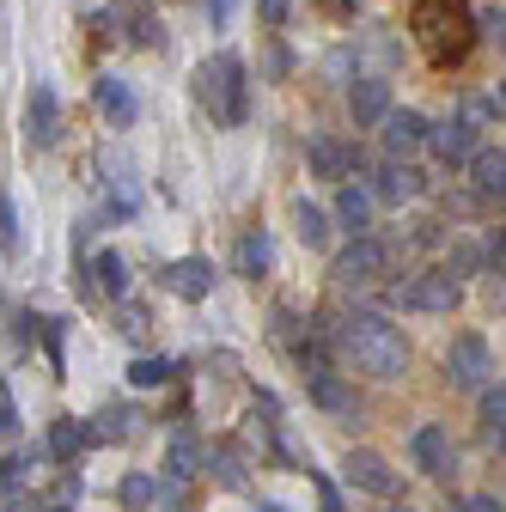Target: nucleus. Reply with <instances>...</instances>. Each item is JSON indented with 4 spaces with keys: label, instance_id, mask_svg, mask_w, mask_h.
<instances>
[{
    "label": "nucleus",
    "instance_id": "nucleus-34",
    "mask_svg": "<svg viewBox=\"0 0 506 512\" xmlns=\"http://www.w3.org/2000/svg\"><path fill=\"white\" fill-rule=\"evenodd\" d=\"M0 433L19 439V403H13V391H0Z\"/></svg>",
    "mask_w": 506,
    "mask_h": 512
},
{
    "label": "nucleus",
    "instance_id": "nucleus-40",
    "mask_svg": "<svg viewBox=\"0 0 506 512\" xmlns=\"http://www.w3.org/2000/svg\"><path fill=\"white\" fill-rule=\"evenodd\" d=\"M494 439H500V452H506V427H500V433H494Z\"/></svg>",
    "mask_w": 506,
    "mask_h": 512
},
{
    "label": "nucleus",
    "instance_id": "nucleus-27",
    "mask_svg": "<svg viewBox=\"0 0 506 512\" xmlns=\"http://www.w3.org/2000/svg\"><path fill=\"white\" fill-rule=\"evenodd\" d=\"M171 372H177V366H171L165 354H141V360L129 366V378L141 384V391H153V384H171Z\"/></svg>",
    "mask_w": 506,
    "mask_h": 512
},
{
    "label": "nucleus",
    "instance_id": "nucleus-19",
    "mask_svg": "<svg viewBox=\"0 0 506 512\" xmlns=\"http://www.w3.org/2000/svg\"><path fill=\"white\" fill-rule=\"evenodd\" d=\"M31 141L37 147L55 141V92L49 86H31Z\"/></svg>",
    "mask_w": 506,
    "mask_h": 512
},
{
    "label": "nucleus",
    "instance_id": "nucleus-39",
    "mask_svg": "<svg viewBox=\"0 0 506 512\" xmlns=\"http://www.w3.org/2000/svg\"><path fill=\"white\" fill-rule=\"evenodd\" d=\"M263 19H269V25H281V19H287V0H263Z\"/></svg>",
    "mask_w": 506,
    "mask_h": 512
},
{
    "label": "nucleus",
    "instance_id": "nucleus-13",
    "mask_svg": "<svg viewBox=\"0 0 506 512\" xmlns=\"http://www.w3.org/2000/svg\"><path fill=\"white\" fill-rule=\"evenodd\" d=\"M421 141H433V135H427V122H421L415 110H391V116H385V147H391V153H415Z\"/></svg>",
    "mask_w": 506,
    "mask_h": 512
},
{
    "label": "nucleus",
    "instance_id": "nucleus-10",
    "mask_svg": "<svg viewBox=\"0 0 506 512\" xmlns=\"http://www.w3.org/2000/svg\"><path fill=\"white\" fill-rule=\"evenodd\" d=\"M202 470H208L202 439L189 433V427H177V433H171V452H165V476H171V482H189V476H202Z\"/></svg>",
    "mask_w": 506,
    "mask_h": 512
},
{
    "label": "nucleus",
    "instance_id": "nucleus-6",
    "mask_svg": "<svg viewBox=\"0 0 506 512\" xmlns=\"http://www.w3.org/2000/svg\"><path fill=\"white\" fill-rule=\"evenodd\" d=\"M446 378L464 384V391H488V378H494L488 342H482V336H458V342L446 348Z\"/></svg>",
    "mask_w": 506,
    "mask_h": 512
},
{
    "label": "nucleus",
    "instance_id": "nucleus-9",
    "mask_svg": "<svg viewBox=\"0 0 506 512\" xmlns=\"http://www.w3.org/2000/svg\"><path fill=\"white\" fill-rule=\"evenodd\" d=\"M342 476H348V488H360V494H378V500H391V494H397V470H391L385 458H378V452H348Z\"/></svg>",
    "mask_w": 506,
    "mask_h": 512
},
{
    "label": "nucleus",
    "instance_id": "nucleus-12",
    "mask_svg": "<svg viewBox=\"0 0 506 512\" xmlns=\"http://www.w3.org/2000/svg\"><path fill=\"white\" fill-rule=\"evenodd\" d=\"M348 110H354L360 128H366V122H385V116H391V86H385V80H360V86L348 92Z\"/></svg>",
    "mask_w": 506,
    "mask_h": 512
},
{
    "label": "nucleus",
    "instance_id": "nucleus-20",
    "mask_svg": "<svg viewBox=\"0 0 506 512\" xmlns=\"http://www.w3.org/2000/svg\"><path fill=\"white\" fill-rule=\"evenodd\" d=\"M293 226H299V238H305L311 250L330 244V214H324L318 202H299V208H293Z\"/></svg>",
    "mask_w": 506,
    "mask_h": 512
},
{
    "label": "nucleus",
    "instance_id": "nucleus-3",
    "mask_svg": "<svg viewBox=\"0 0 506 512\" xmlns=\"http://www.w3.org/2000/svg\"><path fill=\"white\" fill-rule=\"evenodd\" d=\"M196 98L208 104L214 122L238 128V122L250 116V80H244V61H238V55H214V61H202V68H196Z\"/></svg>",
    "mask_w": 506,
    "mask_h": 512
},
{
    "label": "nucleus",
    "instance_id": "nucleus-29",
    "mask_svg": "<svg viewBox=\"0 0 506 512\" xmlns=\"http://www.w3.org/2000/svg\"><path fill=\"white\" fill-rule=\"evenodd\" d=\"M311 165H318L324 177H342V171H348L354 159H348V153H342L336 141H311Z\"/></svg>",
    "mask_w": 506,
    "mask_h": 512
},
{
    "label": "nucleus",
    "instance_id": "nucleus-35",
    "mask_svg": "<svg viewBox=\"0 0 506 512\" xmlns=\"http://www.w3.org/2000/svg\"><path fill=\"white\" fill-rule=\"evenodd\" d=\"M458 512H506V506H500V494H464Z\"/></svg>",
    "mask_w": 506,
    "mask_h": 512
},
{
    "label": "nucleus",
    "instance_id": "nucleus-38",
    "mask_svg": "<svg viewBox=\"0 0 506 512\" xmlns=\"http://www.w3.org/2000/svg\"><path fill=\"white\" fill-rule=\"evenodd\" d=\"M7 512H37V506H31V494H25V488H7Z\"/></svg>",
    "mask_w": 506,
    "mask_h": 512
},
{
    "label": "nucleus",
    "instance_id": "nucleus-36",
    "mask_svg": "<svg viewBox=\"0 0 506 512\" xmlns=\"http://www.w3.org/2000/svg\"><path fill=\"white\" fill-rule=\"evenodd\" d=\"M318 512H342V494H336L330 476H318Z\"/></svg>",
    "mask_w": 506,
    "mask_h": 512
},
{
    "label": "nucleus",
    "instance_id": "nucleus-43",
    "mask_svg": "<svg viewBox=\"0 0 506 512\" xmlns=\"http://www.w3.org/2000/svg\"><path fill=\"white\" fill-rule=\"evenodd\" d=\"M391 512H415V506H391Z\"/></svg>",
    "mask_w": 506,
    "mask_h": 512
},
{
    "label": "nucleus",
    "instance_id": "nucleus-14",
    "mask_svg": "<svg viewBox=\"0 0 506 512\" xmlns=\"http://www.w3.org/2000/svg\"><path fill=\"white\" fill-rule=\"evenodd\" d=\"M135 421H141V415H135L129 403H104V409L92 415V439H98V445H122V439L135 433Z\"/></svg>",
    "mask_w": 506,
    "mask_h": 512
},
{
    "label": "nucleus",
    "instance_id": "nucleus-5",
    "mask_svg": "<svg viewBox=\"0 0 506 512\" xmlns=\"http://www.w3.org/2000/svg\"><path fill=\"white\" fill-rule=\"evenodd\" d=\"M385 269H391V250L378 244V238H366V232H354V244L336 256V269H330V275H336L342 287H366V281H378Z\"/></svg>",
    "mask_w": 506,
    "mask_h": 512
},
{
    "label": "nucleus",
    "instance_id": "nucleus-30",
    "mask_svg": "<svg viewBox=\"0 0 506 512\" xmlns=\"http://www.w3.org/2000/svg\"><path fill=\"white\" fill-rule=\"evenodd\" d=\"M482 421L500 433L506 427V384H488V391H482Z\"/></svg>",
    "mask_w": 506,
    "mask_h": 512
},
{
    "label": "nucleus",
    "instance_id": "nucleus-44",
    "mask_svg": "<svg viewBox=\"0 0 506 512\" xmlns=\"http://www.w3.org/2000/svg\"><path fill=\"white\" fill-rule=\"evenodd\" d=\"M500 104H506V86H500Z\"/></svg>",
    "mask_w": 506,
    "mask_h": 512
},
{
    "label": "nucleus",
    "instance_id": "nucleus-24",
    "mask_svg": "<svg viewBox=\"0 0 506 512\" xmlns=\"http://www.w3.org/2000/svg\"><path fill=\"white\" fill-rule=\"evenodd\" d=\"M37 336H43V317H37V311H25V305H7V342L25 354Z\"/></svg>",
    "mask_w": 506,
    "mask_h": 512
},
{
    "label": "nucleus",
    "instance_id": "nucleus-21",
    "mask_svg": "<svg viewBox=\"0 0 506 512\" xmlns=\"http://www.w3.org/2000/svg\"><path fill=\"white\" fill-rule=\"evenodd\" d=\"M263 269H269V232L257 226V232H244V238H238V275L257 281Z\"/></svg>",
    "mask_w": 506,
    "mask_h": 512
},
{
    "label": "nucleus",
    "instance_id": "nucleus-42",
    "mask_svg": "<svg viewBox=\"0 0 506 512\" xmlns=\"http://www.w3.org/2000/svg\"><path fill=\"white\" fill-rule=\"evenodd\" d=\"M263 512H287V506H263Z\"/></svg>",
    "mask_w": 506,
    "mask_h": 512
},
{
    "label": "nucleus",
    "instance_id": "nucleus-31",
    "mask_svg": "<svg viewBox=\"0 0 506 512\" xmlns=\"http://www.w3.org/2000/svg\"><path fill=\"white\" fill-rule=\"evenodd\" d=\"M116 330L129 336V342H141V336H147V305H122V311H116Z\"/></svg>",
    "mask_w": 506,
    "mask_h": 512
},
{
    "label": "nucleus",
    "instance_id": "nucleus-7",
    "mask_svg": "<svg viewBox=\"0 0 506 512\" xmlns=\"http://www.w3.org/2000/svg\"><path fill=\"white\" fill-rule=\"evenodd\" d=\"M165 293H177V299H189V305H196V299H208L214 293V263H208V256H177V263H165Z\"/></svg>",
    "mask_w": 506,
    "mask_h": 512
},
{
    "label": "nucleus",
    "instance_id": "nucleus-4",
    "mask_svg": "<svg viewBox=\"0 0 506 512\" xmlns=\"http://www.w3.org/2000/svg\"><path fill=\"white\" fill-rule=\"evenodd\" d=\"M458 299H464V287H458L452 269H433V275H415V281L397 287V305H403V311H427V317L458 311Z\"/></svg>",
    "mask_w": 506,
    "mask_h": 512
},
{
    "label": "nucleus",
    "instance_id": "nucleus-11",
    "mask_svg": "<svg viewBox=\"0 0 506 512\" xmlns=\"http://www.w3.org/2000/svg\"><path fill=\"white\" fill-rule=\"evenodd\" d=\"M305 378H311V397H318V409H330V415H342V421H354V391L318 360V366H305Z\"/></svg>",
    "mask_w": 506,
    "mask_h": 512
},
{
    "label": "nucleus",
    "instance_id": "nucleus-18",
    "mask_svg": "<svg viewBox=\"0 0 506 512\" xmlns=\"http://www.w3.org/2000/svg\"><path fill=\"white\" fill-rule=\"evenodd\" d=\"M86 445H92V427H80L74 415H61V421L49 427V452H55V458H80Z\"/></svg>",
    "mask_w": 506,
    "mask_h": 512
},
{
    "label": "nucleus",
    "instance_id": "nucleus-22",
    "mask_svg": "<svg viewBox=\"0 0 506 512\" xmlns=\"http://www.w3.org/2000/svg\"><path fill=\"white\" fill-rule=\"evenodd\" d=\"M336 220L348 226V232H366V220H372V196H366V189H342V196H336Z\"/></svg>",
    "mask_w": 506,
    "mask_h": 512
},
{
    "label": "nucleus",
    "instance_id": "nucleus-28",
    "mask_svg": "<svg viewBox=\"0 0 506 512\" xmlns=\"http://www.w3.org/2000/svg\"><path fill=\"white\" fill-rule=\"evenodd\" d=\"M433 147H439V159H470V128L464 122H452V128H439V135H433Z\"/></svg>",
    "mask_w": 506,
    "mask_h": 512
},
{
    "label": "nucleus",
    "instance_id": "nucleus-26",
    "mask_svg": "<svg viewBox=\"0 0 506 512\" xmlns=\"http://www.w3.org/2000/svg\"><path fill=\"white\" fill-rule=\"evenodd\" d=\"M476 189L482 196H506V153H476Z\"/></svg>",
    "mask_w": 506,
    "mask_h": 512
},
{
    "label": "nucleus",
    "instance_id": "nucleus-2",
    "mask_svg": "<svg viewBox=\"0 0 506 512\" xmlns=\"http://www.w3.org/2000/svg\"><path fill=\"white\" fill-rule=\"evenodd\" d=\"M336 342H342V354H348L360 372H372V378H403V366H409L403 330H391L385 317H372V311L348 317V324L336 330Z\"/></svg>",
    "mask_w": 506,
    "mask_h": 512
},
{
    "label": "nucleus",
    "instance_id": "nucleus-1",
    "mask_svg": "<svg viewBox=\"0 0 506 512\" xmlns=\"http://www.w3.org/2000/svg\"><path fill=\"white\" fill-rule=\"evenodd\" d=\"M409 37H415L427 68L452 74L458 61H470V49H476V13H470V0H415V7H409Z\"/></svg>",
    "mask_w": 506,
    "mask_h": 512
},
{
    "label": "nucleus",
    "instance_id": "nucleus-32",
    "mask_svg": "<svg viewBox=\"0 0 506 512\" xmlns=\"http://www.w3.org/2000/svg\"><path fill=\"white\" fill-rule=\"evenodd\" d=\"M61 324H68V317H49V324H43V348H49V360H55V366L68 360V330H61Z\"/></svg>",
    "mask_w": 506,
    "mask_h": 512
},
{
    "label": "nucleus",
    "instance_id": "nucleus-15",
    "mask_svg": "<svg viewBox=\"0 0 506 512\" xmlns=\"http://www.w3.org/2000/svg\"><path fill=\"white\" fill-rule=\"evenodd\" d=\"M372 196L378 202H409V196H421V171L415 165H385V171H378V183H372Z\"/></svg>",
    "mask_w": 506,
    "mask_h": 512
},
{
    "label": "nucleus",
    "instance_id": "nucleus-41",
    "mask_svg": "<svg viewBox=\"0 0 506 512\" xmlns=\"http://www.w3.org/2000/svg\"><path fill=\"white\" fill-rule=\"evenodd\" d=\"M500 256H506V226H500Z\"/></svg>",
    "mask_w": 506,
    "mask_h": 512
},
{
    "label": "nucleus",
    "instance_id": "nucleus-17",
    "mask_svg": "<svg viewBox=\"0 0 506 512\" xmlns=\"http://www.w3.org/2000/svg\"><path fill=\"white\" fill-rule=\"evenodd\" d=\"M208 470H214V482H220V488H232V494L250 482V464H244L238 445H214V452H208Z\"/></svg>",
    "mask_w": 506,
    "mask_h": 512
},
{
    "label": "nucleus",
    "instance_id": "nucleus-33",
    "mask_svg": "<svg viewBox=\"0 0 506 512\" xmlns=\"http://www.w3.org/2000/svg\"><path fill=\"white\" fill-rule=\"evenodd\" d=\"M0 238H7V250L19 244V208H13V196H0Z\"/></svg>",
    "mask_w": 506,
    "mask_h": 512
},
{
    "label": "nucleus",
    "instance_id": "nucleus-37",
    "mask_svg": "<svg viewBox=\"0 0 506 512\" xmlns=\"http://www.w3.org/2000/svg\"><path fill=\"white\" fill-rule=\"evenodd\" d=\"M318 7H324L330 19H354V7H360V0H318Z\"/></svg>",
    "mask_w": 506,
    "mask_h": 512
},
{
    "label": "nucleus",
    "instance_id": "nucleus-8",
    "mask_svg": "<svg viewBox=\"0 0 506 512\" xmlns=\"http://www.w3.org/2000/svg\"><path fill=\"white\" fill-rule=\"evenodd\" d=\"M409 458H415V470H427V476H446V470H452V433L439 427V421H421V427L409 433Z\"/></svg>",
    "mask_w": 506,
    "mask_h": 512
},
{
    "label": "nucleus",
    "instance_id": "nucleus-23",
    "mask_svg": "<svg viewBox=\"0 0 506 512\" xmlns=\"http://www.w3.org/2000/svg\"><path fill=\"white\" fill-rule=\"evenodd\" d=\"M98 110H104L110 122H135V98H129V86H122V80H98Z\"/></svg>",
    "mask_w": 506,
    "mask_h": 512
},
{
    "label": "nucleus",
    "instance_id": "nucleus-25",
    "mask_svg": "<svg viewBox=\"0 0 506 512\" xmlns=\"http://www.w3.org/2000/svg\"><path fill=\"white\" fill-rule=\"evenodd\" d=\"M159 500V482L147 476V470H129V476H122V506H129V512H147Z\"/></svg>",
    "mask_w": 506,
    "mask_h": 512
},
{
    "label": "nucleus",
    "instance_id": "nucleus-16",
    "mask_svg": "<svg viewBox=\"0 0 506 512\" xmlns=\"http://www.w3.org/2000/svg\"><path fill=\"white\" fill-rule=\"evenodd\" d=\"M92 287L110 293V299H122V293H129V263H122L116 250H98L92 256Z\"/></svg>",
    "mask_w": 506,
    "mask_h": 512
}]
</instances>
